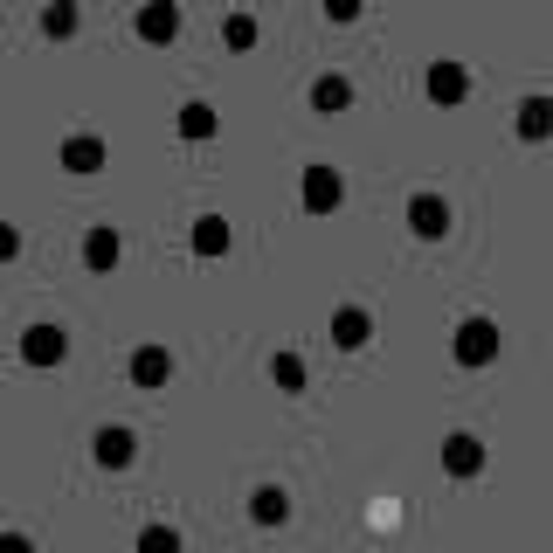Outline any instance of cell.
<instances>
[{
    "mask_svg": "<svg viewBox=\"0 0 553 553\" xmlns=\"http://www.w3.org/2000/svg\"><path fill=\"white\" fill-rule=\"evenodd\" d=\"M97 464L105 471H125L132 464V429H97Z\"/></svg>",
    "mask_w": 553,
    "mask_h": 553,
    "instance_id": "obj_8",
    "label": "cell"
},
{
    "mask_svg": "<svg viewBox=\"0 0 553 553\" xmlns=\"http://www.w3.org/2000/svg\"><path fill=\"white\" fill-rule=\"evenodd\" d=\"M429 97L436 105H464V90H471V77H464V63H429Z\"/></svg>",
    "mask_w": 553,
    "mask_h": 553,
    "instance_id": "obj_4",
    "label": "cell"
},
{
    "mask_svg": "<svg viewBox=\"0 0 553 553\" xmlns=\"http://www.w3.org/2000/svg\"><path fill=\"white\" fill-rule=\"evenodd\" d=\"M63 166H70V173H97V166H105V146H97V138H70V146H63Z\"/></svg>",
    "mask_w": 553,
    "mask_h": 553,
    "instance_id": "obj_10",
    "label": "cell"
},
{
    "mask_svg": "<svg viewBox=\"0 0 553 553\" xmlns=\"http://www.w3.org/2000/svg\"><path fill=\"white\" fill-rule=\"evenodd\" d=\"M42 28H49V35H70V28H77V7H49V14H42Z\"/></svg>",
    "mask_w": 553,
    "mask_h": 553,
    "instance_id": "obj_20",
    "label": "cell"
},
{
    "mask_svg": "<svg viewBox=\"0 0 553 553\" xmlns=\"http://www.w3.org/2000/svg\"><path fill=\"white\" fill-rule=\"evenodd\" d=\"M332 339H339V346H367V312H360V305H346V312L332 318Z\"/></svg>",
    "mask_w": 553,
    "mask_h": 553,
    "instance_id": "obj_16",
    "label": "cell"
},
{
    "mask_svg": "<svg viewBox=\"0 0 553 553\" xmlns=\"http://www.w3.org/2000/svg\"><path fill=\"white\" fill-rule=\"evenodd\" d=\"M270 381H277L284 395H305V360H297V353H277V360H270Z\"/></svg>",
    "mask_w": 553,
    "mask_h": 553,
    "instance_id": "obj_14",
    "label": "cell"
},
{
    "mask_svg": "<svg viewBox=\"0 0 553 553\" xmlns=\"http://www.w3.org/2000/svg\"><path fill=\"white\" fill-rule=\"evenodd\" d=\"M229 42H236V49H249V42H256V21H249V14H236V21H229Z\"/></svg>",
    "mask_w": 553,
    "mask_h": 553,
    "instance_id": "obj_21",
    "label": "cell"
},
{
    "mask_svg": "<svg viewBox=\"0 0 553 553\" xmlns=\"http://www.w3.org/2000/svg\"><path fill=\"white\" fill-rule=\"evenodd\" d=\"M138 35H146V42H173V35H180V7H173V0H153V7L138 14Z\"/></svg>",
    "mask_w": 553,
    "mask_h": 553,
    "instance_id": "obj_7",
    "label": "cell"
},
{
    "mask_svg": "<svg viewBox=\"0 0 553 553\" xmlns=\"http://www.w3.org/2000/svg\"><path fill=\"white\" fill-rule=\"evenodd\" d=\"M138 553H180V532L173 526H146L138 532Z\"/></svg>",
    "mask_w": 553,
    "mask_h": 553,
    "instance_id": "obj_18",
    "label": "cell"
},
{
    "mask_svg": "<svg viewBox=\"0 0 553 553\" xmlns=\"http://www.w3.org/2000/svg\"><path fill=\"white\" fill-rule=\"evenodd\" d=\"M180 132H187V138H208V132H214V111H208V105H187V111H180Z\"/></svg>",
    "mask_w": 553,
    "mask_h": 553,
    "instance_id": "obj_19",
    "label": "cell"
},
{
    "mask_svg": "<svg viewBox=\"0 0 553 553\" xmlns=\"http://www.w3.org/2000/svg\"><path fill=\"white\" fill-rule=\"evenodd\" d=\"M83 264H90V270H111V264H118V236H111V229H90V242H83Z\"/></svg>",
    "mask_w": 553,
    "mask_h": 553,
    "instance_id": "obj_15",
    "label": "cell"
},
{
    "mask_svg": "<svg viewBox=\"0 0 553 553\" xmlns=\"http://www.w3.org/2000/svg\"><path fill=\"white\" fill-rule=\"evenodd\" d=\"M408 222H415V236H443L449 229V201H436V194H415V201H408Z\"/></svg>",
    "mask_w": 553,
    "mask_h": 553,
    "instance_id": "obj_6",
    "label": "cell"
},
{
    "mask_svg": "<svg viewBox=\"0 0 553 553\" xmlns=\"http://www.w3.org/2000/svg\"><path fill=\"white\" fill-rule=\"evenodd\" d=\"M63 353H70L63 325H28V339H21V360H28V367H49V360H63Z\"/></svg>",
    "mask_w": 553,
    "mask_h": 553,
    "instance_id": "obj_3",
    "label": "cell"
},
{
    "mask_svg": "<svg viewBox=\"0 0 553 553\" xmlns=\"http://www.w3.org/2000/svg\"><path fill=\"white\" fill-rule=\"evenodd\" d=\"M325 14H332V21H353V14H360V0H325Z\"/></svg>",
    "mask_w": 553,
    "mask_h": 553,
    "instance_id": "obj_22",
    "label": "cell"
},
{
    "mask_svg": "<svg viewBox=\"0 0 553 553\" xmlns=\"http://www.w3.org/2000/svg\"><path fill=\"white\" fill-rule=\"evenodd\" d=\"M443 464H449V471H457V477H471L477 464H484V449H477V436H449V449H443Z\"/></svg>",
    "mask_w": 553,
    "mask_h": 553,
    "instance_id": "obj_12",
    "label": "cell"
},
{
    "mask_svg": "<svg viewBox=\"0 0 553 553\" xmlns=\"http://www.w3.org/2000/svg\"><path fill=\"white\" fill-rule=\"evenodd\" d=\"M222 249H229V222L201 214V222H194V256H222Z\"/></svg>",
    "mask_w": 553,
    "mask_h": 553,
    "instance_id": "obj_11",
    "label": "cell"
},
{
    "mask_svg": "<svg viewBox=\"0 0 553 553\" xmlns=\"http://www.w3.org/2000/svg\"><path fill=\"white\" fill-rule=\"evenodd\" d=\"M166 373H173V353H166V346H138L132 353V381L138 388H166Z\"/></svg>",
    "mask_w": 553,
    "mask_h": 553,
    "instance_id": "obj_5",
    "label": "cell"
},
{
    "mask_svg": "<svg viewBox=\"0 0 553 553\" xmlns=\"http://www.w3.org/2000/svg\"><path fill=\"white\" fill-rule=\"evenodd\" d=\"M346 201V180L332 173V166H305V208L325 214V208H339Z\"/></svg>",
    "mask_w": 553,
    "mask_h": 553,
    "instance_id": "obj_2",
    "label": "cell"
},
{
    "mask_svg": "<svg viewBox=\"0 0 553 553\" xmlns=\"http://www.w3.org/2000/svg\"><path fill=\"white\" fill-rule=\"evenodd\" d=\"M284 491H277V484H264V491H256V519H264V526H284Z\"/></svg>",
    "mask_w": 553,
    "mask_h": 553,
    "instance_id": "obj_17",
    "label": "cell"
},
{
    "mask_svg": "<svg viewBox=\"0 0 553 553\" xmlns=\"http://www.w3.org/2000/svg\"><path fill=\"white\" fill-rule=\"evenodd\" d=\"M312 105L318 111H346V105H353V83H346V77H318L312 83Z\"/></svg>",
    "mask_w": 553,
    "mask_h": 553,
    "instance_id": "obj_13",
    "label": "cell"
},
{
    "mask_svg": "<svg viewBox=\"0 0 553 553\" xmlns=\"http://www.w3.org/2000/svg\"><path fill=\"white\" fill-rule=\"evenodd\" d=\"M457 360H464V367L499 360V325H491V318H464V325H457Z\"/></svg>",
    "mask_w": 553,
    "mask_h": 553,
    "instance_id": "obj_1",
    "label": "cell"
},
{
    "mask_svg": "<svg viewBox=\"0 0 553 553\" xmlns=\"http://www.w3.org/2000/svg\"><path fill=\"white\" fill-rule=\"evenodd\" d=\"M553 132V97H526L519 105V138H547Z\"/></svg>",
    "mask_w": 553,
    "mask_h": 553,
    "instance_id": "obj_9",
    "label": "cell"
}]
</instances>
